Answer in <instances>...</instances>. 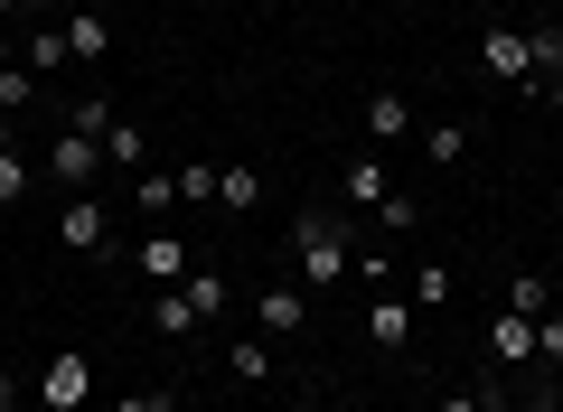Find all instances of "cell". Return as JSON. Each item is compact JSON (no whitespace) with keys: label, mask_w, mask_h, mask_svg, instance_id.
<instances>
[{"label":"cell","mask_w":563,"mask_h":412,"mask_svg":"<svg viewBox=\"0 0 563 412\" xmlns=\"http://www.w3.org/2000/svg\"><path fill=\"white\" fill-rule=\"evenodd\" d=\"M0 412H20V375L10 366H0Z\"/></svg>","instance_id":"cell-32"},{"label":"cell","mask_w":563,"mask_h":412,"mask_svg":"<svg viewBox=\"0 0 563 412\" xmlns=\"http://www.w3.org/2000/svg\"><path fill=\"white\" fill-rule=\"evenodd\" d=\"M132 272H141V281H161V291H179V281L198 272V254H188L179 235H141V254H132Z\"/></svg>","instance_id":"cell-9"},{"label":"cell","mask_w":563,"mask_h":412,"mask_svg":"<svg viewBox=\"0 0 563 412\" xmlns=\"http://www.w3.org/2000/svg\"><path fill=\"white\" fill-rule=\"evenodd\" d=\"M488 356H507V366H536V319L498 310V319H488Z\"/></svg>","instance_id":"cell-15"},{"label":"cell","mask_w":563,"mask_h":412,"mask_svg":"<svg viewBox=\"0 0 563 412\" xmlns=\"http://www.w3.org/2000/svg\"><path fill=\"white\" fill-rule=\"evenodd\" d=\"M20 66H29V76H57V66H66V29L57 20H29L20 29Z\"/></svg>","instance_id":"cell-14"},{"label":"cell","mask_w":563,"mask_h":412,"mask_svg":"<svg viewBox=\"0 0 563 412\" xmlns=\"http://www.w3.org/2000/svg\"><path fill=\"white\" fill-rule=\"evenodd\" d=\"M95 169H103V141L95 132H57V141H47V178H57V197H95Z\"/></svg>","instance_id":"cell-4"},{"label":"cell","mask_w":563,"mask_h":412,"mask_svg":"<svg viewBox=\"0 0 563 412\" xmlns=\"http://www.w3.org/2000/svg\"><path fill=\"white\" fill-rule=\"evenodd\" d=\"M57 244L76 263H95L103 244H113V207H103V197H66V207H57Z\"/></svg>","instance_id":"cell-5"},{"label":"cell","mask_w":563,"mask_h":412,"mask_svg":"<svg viewBox=\"0 0 563 412\" xmlns=\"http://www.w3.org/2000/svg\"><path fill=\"white\" fill-rule=\"evenodd\" d=\"M254 329H263V337H301V329H310V291H301V281L254 291Z\"/></svg>","instance_id":"cell-8"},{"label":"cell","mask_w":563,"mask_h":412,"mask_svg":"<svg viewBox=\"0 0 563 412\" xmlns=\"http://www.w3.org/2000/svg\"><path fill=\"white\" fill-rule=\"evenodd\" d=\"M413 300H404V291H376V300H366V337H376V347L385 356H404V347H413Z\"/></svg>","instance_id":"cell-10"},{"label":"cell","mask_w":563,"mask_h":412,"mask_svg":"<svg viewBox=\"0 0 563 412\" xmlns=\"http://www.w3.org/2000/svg\"><path fill=\"white\" fill-rule=\"evenodd\" d=\"M404 300H413V310H451V300H461V272H451L442 254L413 263V272H404Z\"/></svg>","instance_id":"cell-12"},{"label":"cell","mask_w":563,"mask_h":412,"mask_svg":"<svg viewBox=\"0 0 563 412\" xmlns=\"http://www.w3.org/2000/svg\"><path fill=\"white\" fill-rule=\"evenodd\" d=\"M507 310H517V319H544V310H554V272H507Z\"/></svg>","instance_id":"cell-18"},{"label":"cell","mask_w":563,"mask_h":412,"mask_svg":"<svg viewBox=\"0 0 563 412\" xmlns=\"http://www.w3.org/2000/svg\"><path fill=\"white\" fill-rule=\"evenodd\" d=\"M38 403L47 412H95V356H76V347L47 356L38 366Z\"/></svg>","instance_id":"cell-2"},{"label":"cell","mask_w":563,"mask_h":412,"mask_svg":"<svg viewBox=\"0 0 563 412\" xmlns=\"http://www.w3.org/2000/svg\"><path fill=\"white\" fill-rule=\"evenodd\" d=\"M0 151H20V122H10V113H0Z\"/></svg>","instance_id":"cell-34"},{"label":"cell","mask_w":563,"mask_h":412,"mask_svg":"<svg viewBox=\"0 0 563 412\" xmlns=\"http://www.w3.org/2000/svg\"><path fill=\"white\" fill-rule=\"evenodd\" d=\"M113 412H179V393H169V385H151V393H122Z\"/></svg>","instance_id":"cell-29"},{"label":"cell","mask_w":563,"mask_h":412,"mask_svg":"<svg viewBox=\"0 0 563 412\" xmlns=\"http://www.w3.org/2000/svg\"><path fill=\"white\" fill-rule=\"evenodd\" d=\"M207 197H217V169L207 159H179V207H207Z\"/></svg>","instance_id":"cell-25"},{"label":"cell","mask_w":563,"mask_h":412,"mask_svg":"<svg viewBox=\"0 0 563 412\" xmlns=\"http://www.w3.org/2000/svg\"><path fill=\"white\" fill-rule=\"evenodd\" d=\"M526 57H536L526 103H554V94H563V20H536V29H526Z\"/></svg>","instance_id":"cell-6"},{"label":"cell","mask_w":563,"mask_h":412,"mask_svg":"<svg viewBox=\"0 0 563 412\" xmlns=\"http://www.w3.org/2000/svg\"><path fill=\"white\" fill-rule=\"evenodd\" d=\"M66 132H95V141H103V132H113V103H103V94H85L76 113H66Z\"/></svg>","instance_id":"cell-27"},{"label":"cell","mask_w":563,"mask_h":412,"mask_svg":"<svg viewBox=\"0 0 563 412\" xmlns=\"http://www.w3.org/2000/svg\"><path fill=\"white\" fill-rule=\"evenodd\" d=\"M347 272H357L347 207H301V216H291V281H310V291H339Z\"/></svg>","instance_id":"cell-1"},{"label":"cell","mask_w":563,"mask_h":412,"mask_svg":"<svg viewBox=\"0 0 563 412\" xmlns=\"http://www.w3.org/2000/svg\"><path fill=\"white\" fill-rule=\"evenodd\" d=\"M536 366H563V319H554V310L536 319Z\"/></svg>","instance_id":"cell-28"},{"label":"cell","mask_w":563,"mask_h":412,"mask_svg":"<svg viewBox=\"0 0 563 412\" xmlns=\"http://www.w3.org/2000/svg\"><path fill=\"white\" fill-rule=\"evenodd\" d=\"M544 272H554V281H563V244H554V263H544Z\"/></svg>","instance_id":"cell-38"},{"label":"cell","mask_w":563,"mask_h":412,"mask_svg":"<svg viewBox=\"0 0 563 412\" xmlns=\"http://www.w3.org/2000/svg\"><path fill=\"white\" fill-rule=\"evenodd\" d=\"M179 291H188V310H198V329H207V319H225V300H235V291H225V272H217V263H198V272H188Z\"/></svg>","instance_id":"cell-16"},{"label":"cell","mask_w":563,"mask_h":412,"mask_svg":"<svg viewBox=\"0 0 563 412\" xmlns=\"http://www.w3.org/2000/svg\"><path fill=\"white\" fill-rule=\"evenodd\" d=\"M395 141H413V94L404 85H376L366 94V151H395Z\"/></svg>","instance_id":"cell-7"},{"label":"cell","mask_w":563,"mask_h":412,"mask_svg":"<svg viewBox=\"0 0 563 412\" xmlns=\"http://www.w3.org/2000/svg\"><path fill=\"white\" fill-rule=\"evenodd\" d=\"M544 412H563V393H554V403H544Z\"/></svg>","instance_id":"cell-39"},{"label":"cell","mask_w":563,"mask_h":412,"mask_svg":"<svg viewBox=\"0 0 563 412\" xmlns=\"http://www.w3.org/2000/svg\"><path fill=\"white\" fill-rule=\"evenodd\" d=\"M479 76L507 85V94H526V76H536V57H526V29H507V20L479 29Z\"/></svg>","instance_id":"cell-3"},{"label":"cell","mask_w":563,"mask_h":412,"mask_svg":"<svg viewBox=\"0 0 563 412\" xmlns=\"http://www.w3.org/2000/svg\"><path fill=\"white\" fill-rule=\"evenodd\" d=\"M141 151H151V132H132V122L103 132V169H141Z\"/></svg>","instance_id":"cell-23"},{"label":"cell","mask_w":563,"mask_h":412,"mask_svg":"<svg viewBox=\"0 0 563 412\" xmlns=\"http://www.w3.org/2000/svg\"><path fill=\"white\" fill-rule=\"evenodd\" d=\"M188 329H198L188 291H151V337H188Z\"/></svg>","instance_id":"cell-21"},{"label":"cell","mask_w":563,"mask_h":412,"mask_svg":"<svg viewBox=\"0 0 563 412\" xmlns=\"http://www.w3.org/2000/svg\"><path fill=\"white\" fill-rule=\"evenodd\" d=\"M488 412H517V403H507V393H488Z\"/></svg>","instance_id":"cell-37"},{"label":"cell","mask_w":563,"mask_h":412,"mask_svg":"<svg viewBox=\"0 0 563 412\" xmlns=\"http://www.w3.org/2000/svg\"><path fill=\"white\" fill-rule=\"evenodd\" d=\"M339 188H347V207H366V216H376L385 197H395V178H385V159H376V151H357V159H347V178H339Z\"/></svg>","instance_id":"cell-13"},{"label":"cell","mask_w":563,"mask_h":412,"mask_svg":"<svg viewBox=\"0 0 563 412\" xmlns=\"http://www.w3.org/2000/svg\"><path fill=\"white\" fill-rule=\"evenodd\" d=\"M422 151H432V169H461L470 159V122H432V132H413Z\"/></svg>","instance_id":"cell-20"},{"label":"cell","mask_w":563,"mask_h":412,"mask_svg":"<svg viewBox=\"0 0 563 412\" xmlns=\"http://www.w3.org/2000/svg\"><path fill=\"white\" fill-rule=\"evenodd\" d=\"M0 66H20V38H10V29H0Z\"/></svg>","instance_id":"cell-35"},{"label":"cell","mask_w":563,"mask_h":412,"mask_svg":"<svg viewBox=\"0 0 563 412\" xmlns=\"http://www.w3.org/2000/svg\"><path fill=\"white\" fill-rule=\"evenodd\" d=\"M347 281H357V291H376V281H395V254H357V272H347Z\"/></svg>","instance_id":"cell-30"},{"label":"cell","mask_w":563,"mask_h":412,"mask_svg":"<svg viewBox=\"0 0 563 412\" xmlns=\"http://www.w3.org/2000/svg\"><path fill=\"white\" fill-rule=\"evenodd\" d=\"M10 20H20V0H0V29H10Z\"/></svg>","instance_id":"cell-36"},{"label":"cell","mask_w":563,"mask_h":412,"mask_svg":"<svg viewBox=\"0 0 563 412\" xmlns=\"http://www.w3.org/2000/svg\"><path fill=\"white\" fill-rule=\"evenodd\" d=\"M488 393H498V385H470V393H442V403H432V412H488Z\"/></svg>","instance_id":"cell-31"},{"label":"cell","mask_w":563,"mask_h":412,"mask_svg":"<svg viewBox=\"0 0 563 412\" xmlns=\"http://www.w3.org/2000/svg\"><path fill=\"white\" fill-rule=\"evenodd\" d=\"M29 103H38V76H29V66H0V113L20 122Z\"/></svg>","instance_id":"cell-24"},{"label":"cell","mask_w":563,"mask_h":412,"mask_svg":"<svg viewBox=\"0 0 563 412\" xmlns=\"http://www.w3.org/2000/svg\"><path fill=\"white\" fill-rule=\"evenodd\" d=\"M225 375H235V385H273V337H235V347H225Z\"/></svg>","instance_id":"cell-17"},{"label":"cell","mask_w":563,"mask_h":412,"mask_svg":"<svg viewBox=\"0 0 563 412\" xmlns=\"http://www.w3.org/2000/svg\"><path fill=\"white\" fill-rule=\"evenodd\" d=\"M20 20H57V0H20Z\"/></svg>","instance_id":"cell-33"},{"label":"cell","mask_w":563,"mask_h":412,"mask_svg":"<svg viewBox=\"0 0 563 412\" xmlns=\"http://www.w3.org/2000/svg\"><path fill=\"white\" fill-rule=\"evenodd\" d=\"M113 57V20L103 10H66V66H103Z\"/></svg>","instance_id":"cell-11"},{"label":"cell","mask_w":563,"mask_h":412,"mask_svg":"<svg viewBox=\"0 0 563 412\" xmlns=\"http://www.w3.org/2000/svg\"><path fill=\"white\" fill-rule=\"evenodd\" d=\"M217 207H225V216L263 207V169H244V159H235V169H217Z\"/></svg>","instance_id":"cell-19"},{"label":"cell","mask_w":563,"mask_h":412,"mask_svg":"<svg viewBox=\"0 0 563 412\" xmlns=\"http://www.w3.org/2000/svg\"><path fill=\"white\" fill-rule=\"evenodd\" d=\"M29 178H38V169H29L20 151H0V207H20V197H29Z\"/></svg>","instance_id":"cell-26"},{"label":"cell","mask_w":563,"mask_h":412,"mask_svg":"<svg viewBox=\"0 0 563 412\" xmlns=\"http://www.w3.org/2000/svg\"><path fill=\"white\" fill-rule=\"evenodd\" d=\"M132 207L169 216V207H179V169H141V178H132Z\"/></svg>","instance_id":"cell-22"}]
</instances>
